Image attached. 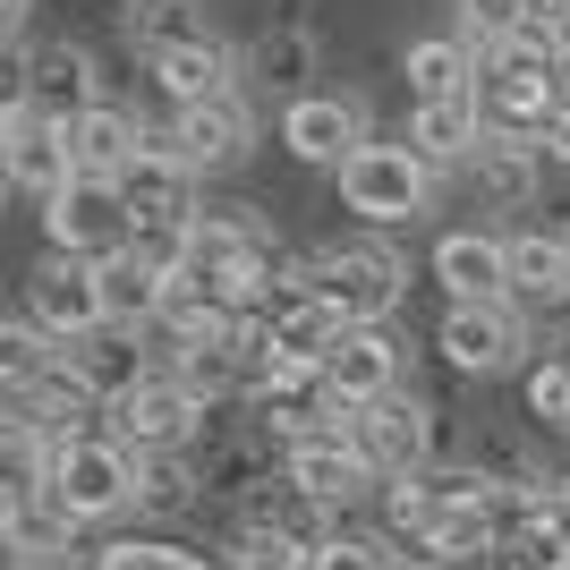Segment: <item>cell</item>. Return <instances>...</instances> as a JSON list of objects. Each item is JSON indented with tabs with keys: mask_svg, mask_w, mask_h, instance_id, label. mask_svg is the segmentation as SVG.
<instances>
[{
	"mask_svg": "<svg viewBox=\"0 0 570 570\" xmlns=\"http://www.w3.org/2000/svg\"><path fill=\"white\" fill-rule=\"evenodd\" d=\"M282 289H324L350 324H392V307L409 298V264L383 238H324L315 256L282 264Z\"/></svg>",
	"mask_w": 570,
	"mask_h": 570,
	"instance_id": "1",
	"label": "cell"
},
{
	"mask_svg": "<svg viewBox=\"0 0 570 570\" xmlns=\"http://www.w3.org/2000/svg\"><path fill=\"white\" fill-rule=\"evenodd\" d=\"M434 188H443V170L417 163V145H409V137H366L350 163L333 170L341 214H357L366 230H401V222H417L434 205Z\"/></svg>",
	"mask_w": 570,
	"mask_h": 570,
	"instance_id": "2",
	"label": "cell"
},
{
	"mask_svg": "<svg viewBox=\"0 0 570 570\" xmlns=\"http://www.w3.org/2000/svg\"><path fill=\"white\" fill-rule=\"evenodd\" d=\"M51 502L69 511L77 528H102L119 511H137V452L111 443V434H69L60 460H51Z\"/></svg>",
	"mask_w": 570,
	"mask_h": 570,
	"instance_id": "3",
	"label": "cell"
},
{
	"mask_svg": "<svg viewBox=\"0 0 570 570\" xmlns=\"http://www.w3.org/2000/svg\"><path fill=\"white\" fill-rule=\"evenodd\" d=\"M205 426H214V409L196 401L170 366H154L128 401L102 409V434H111V443H128L137 460H145V452H196V443H205Z\"/></svg>",
	"mask_w": 570,
	"mask_h": 570,
	"instance_id": "4",
	"label": "cell"
},
{
	"mask_svg": "<svg viewBox=\"0 0 570 570\" xmlns=\"http://www.w3.org/2000/svg\"><path fill=\"white\" fill-rule=\"evenodd\" d=\"M43 238H51V256L111 264V256H128V247H137V214H128L119 179H86V170H77L69 188L43 205Z\"/></svg>",
	"mask_w": 570,
	"mask_h": 570,
	"instance_id": "5",
	"label": "cell"
},
{
	"mask_svg": "<svg viewBox=\"0 0 570 570\" xmlns=\"http://www.w3.org/2000/svg\"><path fill=\"white\" fill-rule=\"evenodd\" d=\"M282 485L307 511H357V502H383V476L366 469V452L350 443V426H333V434H307V443H289L282 452Z\"/></svg>",
	"mask_w": 570,
	"mask_h": 570,
	"instance_id": "6",
	"label": "cell"
},
{
	"mask_svg": "<svg viewBox=\"0 0 570 570\" xmlns=\"http://www.w3.org/2000/svg\"><path fill=\"white\" fill-rule=\"evenodd\" d=\"M26 315L43 324L60 350H77V341H95V333H111V307H102V264H86V256H51L43 247V264L26 273Z\"/></svg>",
	"mask_w": 570,
	"mask_h": 570,
	"instance_id": "7",
	"label": "cell"
},
{
	"mask_svg": "<svg viewBox=\"0 0 570 570\" xmlns=\"http://www.w3.org/2000/svg\"><path fill=\"white\" fill-rule=\"evenodd\" d=\"M434 350H443V366L452 375H528L537 357H528V315L502 298V307H443V324H434Z\"/></svg>",
	"mask_w": 570,
	"mask_h": 570,
	"instance_id": "8",
	"label": "cell"
},
{
	"mask_svg": "<svg viewBox=\"0 0 570 570\" xmlns=\"http://www.w3.org/2000/svg\"><path fill=\"white\" fill-rule=\"evenodd\" d=\"M119 196H128L137 230H196V214H205V179H196L188 154L170 145V128H154L145 154L119 170Z\"/></svg>",
	"mask_w": 570,
	"mask_h": 570,
	"instance_id": "9",
	"label": "cell"
},
{
	"mask_svg": "<svg viewBox=\"0 0 570 570\" xmlns=\"http://www.w3.org/2000/svg\"><path fill=\"white\" fill-rule=\"evenodd\" d=\"M350 443L366 452V469H375L383 485H409V476L443 469V460H434V409L417 401V392L375 401V409H350Z\"/></svg>",
	"mask_w": 570,
	"mask_h": 570,
	"instance_id": "10",
	"label": "cell"
},
{
	"mask_svg": "<svg viewBox=\"0 0 570 570\" xmlns=\"http://www.w3.org/2000/svg\"><path fill=\"white\" fill-rule=\"evenodd\" d=\"M273 137H282L289 163H307V170H341L366 145V102L341 95V86H315V95L282 102V119H273Z\"/></svg>",
	"mask_w": 570,
	"mask_h": 570,
	"instance_id": "11",
	"label": "cell"
},
{
	"mask_svg": "<svg viewBox=\"0 0 570 570\" xmlns=\"http://www.w3.org/2000/svg\"><path fill=\"white\" fill-rule=\"evenodd\" d=\"M0 170H9V188H26L35 205H51V196L77 179L69 128L51 111H35V102H9V119H0Z\"/></svg>",
	"mask_w": 570,
	"mask_h": 570,
	"instance_id": "12",
	"label": "cell"
},
{
	"mask_svg": "<svg viewBox=\"0 0 570 570\" xmlns=\"http://www.w3.org/2000/svg\"><path fill=\"white\" fill-rule=\"evenodd\" d=\"M434 282L452 307H502L511 298V230H485V222L443 230L434 238Z\"/></svg>",
	"mask_w": 570,
	"mask_h": 570,
	"instance_id": "13",
	"label": "cell"
},
{
	"mask_svg": "<svg viewBox=\"0 0 570 570\" xmlns=\"http://www.w3.org/2000/svg\"><path fill=\"white\" fill-rule=\"evenodd\" d=\"M163 128H170V145L188 154L196 179H230V170L256 154V102H247V95H230V102H196V111H170Z\"/></svg>",
	"mask_w": 570,
	"mask_h": 570,
	"instance_id": "14",
	"label": "cell"
},
{
	"mask_svg": "<svg viewBox=\"0 0 570 570\" xmlns=\"http://www.w3.org/2000/svg\"><path fill=\"white\" fill-rule=\"evenodd\" d=\"M145 77L170 95V111H196V102H230V95H247V69H238V51L222 43V35H196V43L145 51Z\"/></svg>",
	"mask_w": 570,
	"mask_h": 570,
	"instance_id": "15",
	"label": "cell"
},
{
	"mask_svg": "<svg viewBox=\"0 0 570 570\" xmlns=\"http://www.w3.org/2000/svg\"><path fill=\"white\" fill-rule=\"evenodd\" d=\"M350 333H357V324L324 298V289H282V298L264 307V350H273V357H298V366H333V350Z\"/></svg>",
	"mask_w": 570,
	"mask_h": 570,
	"instance_id": "16",
	"label": "cell"
},
{
	"mask_svg": "<svg viewBox=\"0 0 570 570\" xmlns=\"http://www.w3.org/2000/svg\"><path fill=\"white\" fill-rule=\"evenodd\" d=\"M324 392H333L341 409L401 401V341H392V324H357L333 350V366H324Z\"/></svg>",
	"mask_w": 570,
	"mask_h": 570,
	"instance_id": "17",
	"label": "cell"
},
{
	"mask_svg": "<svg viewBox=\"0 0 570 570\" xmlns=\"http://www.w3.org/2000/svg\"><path fill=\"white\" fill-rule=\"evenodd\" d=\"M469 196L485 205V214H520V205H537V188H546V145H528V137H494L485 128V145L469 154Z\"/></svg>",
	"mask_w": 570,
	"mask_h": 570,
	"instance_id": "18",
	"label": "cell"
},
{
	"mask_svg": "<svg viewBox=\"0 0 570 570\" xmlns=\"http://www.w3.org/2000/svg\"><path fill=\"white\" fill-rule=\"evenodd\" d=\"M511 307L520 315H562L570 307V230H553V222L511 230Z\"/></svg>",
	"mask_w": 570,
	"mask_h": 570,
	"instance_id": "19",
	"label": "cell"
},
{
	"mask_svg": "<svg viewBox=\"0 0 570 570\" xmlns=\"http://www.w3.org/2000/svg\"><path fill=\"white\" fill-rule=\"evenodd\" d=\"M238 69H247V86H256V95H282V102H298V95H315L324 43H315V26L282 18V26H264L256 43L238 51Z\"/></svg>",
	"mask_w": 570,
	"mask_h": 570,
	"instance_id": "20",
	"label": "cell"
},
{
	"mask_svg": "<svg viewBox=\"0 0 570 570\" xmlns=\"http://www.w3.org/2000/svg\"><path fill=\"white\" fill-rule=\"evenodd\" d=\"M409 145H417V163L426 170H469V154L485 145V102L476 95H452V102H409V128H401Z\"/></svg>",
	"mask_w": 570,
	"mask_h": 570,
	"instance_id": "21",
	"label": "cell"
},
{
	"mask_svg": "<svg viewBox=\"0 0 570 570\" xmlns=\"http://www.w3.org/2000/svg\"><path fill=\"white\" fill-rule=\"evenodd\" d=\"M26 102H35V111H51L60 128H69V119H86V111L102 102L95 51H86V43H43L35 60H26Z\"/></svg>",
	"mask_w": 570,
	"mask_h": 570,
	"instance_id": "22",
	"label": "cell"
},
{
	"mask_svg": "<svg viewBox=\"0 0 570 570\" xmlns=\"http://www.w3.org/2000/svg\"><path fill=\"white\" fill-rule=\"evenodd\" d=\"M145 137H154V128H145L137 111H119V102H95L86 119H69V154H77L86 179H119V170L145 154Z\"/></svg>",
	"mask_w": 570,
	"mask_h": 570,
	"instance_id": "23",
	"label": "cell"
},
{
	"mask_svg": "<svg viewBox=\"0 0 570 570\" xmlns=\"http://www.w3.org/2000/svg\"><path fill=\"white\" fill-rule=\"evenodd\" d=\"M401 77H409V102H452V95H476L485 60H476L460 35H417V43L401 51Z\"/></svg>",
	"mask_w": 570,
	"mask_h": 570,
	"instance_id": "24",
	"label": "cell"
},
{
	"mask_svg": "<svg viewBox=\"0 0 570 570\" xmlns=\"http://www.w3.org/2000/svg\"><path fill=\"white\" fill-rule=\"evenodd\" d=\"M0 537H9V570L18 562H77V520L60 502H0Z\"/></svg>",
	"mask_w": 570,
	"mask_h": 570,
	"instance_id": "25",
	"label": "cell"
},
{
	"mask_svg": "<svg viewBox=\"0 0 570 570\" xmlns=\"http://www.w3.org/2000/svg\"><path fill=\"white\" fill-rule=\"evenodd\" d=\"M163 289H170L163 264H145L137 247H128V256H111V264H102V307H111V333H154Z\"/></svg>",
	"mask_w": 570,
	"mask_h": 570,
	"instance_id": "26",
	"label": "cell"
},
{
	"mask_svg": "<svg viewBox=\"0 0 570 570\" xmlns=\"http://www.w3.org/2000/svg\"><path fill=\"white\" fill-rule=\"evenodd\" d=\"M60 366H69V350H60L26 307L0 324V383H9V392H35V383H51Z\"/></svg>",
	"mask_w": 570,
	"mask_h": 570,
	"instance_id": "27",
	"label": "cell"
},
{
	"mask_svg": "<svg viewBox=\"0 0 570 570\" xmlns=\"http://www.w3.org/2000/svg\"><path fill=\"white\" fill-rule=\"evenodd\" d=\"M196 485H205L196 452H145L137 460V511L145 520H179V511L196 502Z\"/></svg>",
	"mask_w": 570,
	"mask_h": 570,
	"instance_id": "28",
	"label": "cell"
},
{
	"mask_svg": "<svg viewBox=\"0 0 570 570\" xmlns=\"http://www.w3.org/2000/svg\"><path fill=\"white\" fill-rule=\"evenodd\" d=\"M86 570H230V562L179 546V537H111V546L86 553Z\"/></svg>",
	"mask_w": 570,
	"mask_h": 570,
	"instance_id": "29",
	"label": "cell"
},
{
	"mask_svg": "<svg viewBox=\"0 0 570 570\" xmlns=\"http://www.w3.org/2000/svg\"><path fill=\"white\" fill-rule=\"evenodd\" d=\"M520 26H537V9H528V0H452V35L476 51V60H485L494 43H511Z\"/></svg>",
	"mask_w": 570,
	"mask_h": 570,
	"instance_id": "30",
	"label": "cell"
},
{
	"mask_svg": "<svg viewBox=\"0 0 570 570\" xmlns=\"http://www.w3.org/2000/svg\"><path fill=\"white\" fill-rule=\"evenodd\" d=\"M315 570H409L401 562V546H392V537H350V528H324V537H315Z\"/></svg>",
	"mask_w": 570,
	"mask_h": 570,
	"instance_id": "31",
	"label": "cell"
},
{
	"mask_svg": "<svg viewBox=\"0 0 570 570\" xmlns=\"http://www.w3.org/2000/svg\"><path fill=\"white\" fill-rule=\"evenodd\" d=\"M520 383H528V417H537V426H553V434H570V357L546 350Z\"/></svg>",
	"mask_w": 570,
	"mask_h": 570,
	"instance_id": "32",
	"label": "cell"
},
{
	"mask_svg": "<svg viewBox=\"0 0 570 570\" xmlns=\"http://www.w3.org/2000/svg\"><path fill=\"white\" fill-rule=\"evenodd\" d=\"M137 51H163V43H196V35H214V26L196 18V0H154V9H137Z\"/></svg>",
	"mask_w": 570,
	"mask_h": 570,
	"instance_id": "33",
	"label": "cell"
},
{
	"mask_svg": "<svg viewBox=\"0 0 570 570\" xmlns=\"http://www.w3.org/2000/svg\"><path fill=\"white\" fill-rule=\"evenodd\" d=\"M546 520H553V537L570 546V476H553V485H546Z\"/></svg>",
	"mask_w": 570,
	"mask_h": 570,
	"instance_id": "34",
	"label": "cell"
},
{
	"mask_svg": "<svg viewBox=\"0 0 570 570\" xmlns=\"http://www.w3.org/2000/svg\"><path fill=\"white\" fill-rule=\"evenodd\" d=\"M546 163H553V170H570V102L553 111V128H546Z\"/></svg>",
	"mask_w": 570,
	"mask_h": 570,
	"instance_id": "35",
	"label": "cell"
},
{
	"mask_svg": "<svg viewBox=\"0 0 570 570\" xmlns=\"http://www.w3.org/2000/svg\"><path fill=\"white\" fill-rule=\"evenodd\" d=\"M26 18H35V0H0V26H9V51H26Z\"/></svg>",
	"mask_w": 570,
	"mask_h": 570,
	"instance_id": "36",
	"label": "cell"
},
{
	"mask_svg": "<svg viewBox=\"0 0 570 570\" xmlns=\"http://www.w3.org/2000/svg\"><path fill=\"white\" fill-rule=\"evenodd\" d=\"M528 9H537L546 26H553V18H570V0H528Z\"/></svg>",
	"mask_w": 570,
	"mask_h": 570,
	"instance_id": "37",
	"label": "cell"
},
{
	"mask_svg": "<svg viewBox=\"0 0 570 570\" xmlns=\"http://www.w3.org/2000/svg\"><path fill=\"white\" fill-rule=\"evenodd\" d=\"M553 51H562V69H570V18H553Z\"/></svg>",
	"mask_w": 570,
	"mask_h": 570,
	"instance_id": "38",
	"label": "cell"
},
{
	"mask_svg": "<svg viewBox=\"0 0 570 570\" xmlns=\"http://www.w3.org/2000/svg\"><path fill=\"white\" fill-rule=\"evenodd\" d=\"M111 9H128V18H137V9H154V0H111Z\"/></svg>",
	"mask_w": 570,
	"mask_h": 570,
	"instance_id": "39",
	"label": "cell"
}]
</instances>
